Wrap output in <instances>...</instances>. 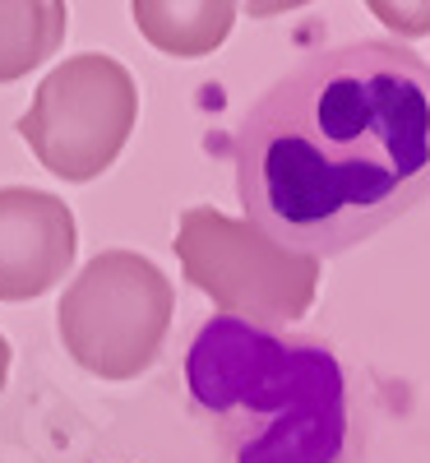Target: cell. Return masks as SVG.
I'll return each mask as SVG.
<instances>
[{
    "label": "cell",
    "instance_id": "6da1fadb",
    "mask_svg": "<svg viewBox=\"0 0 430 463\" xmlns=\"http://www.w3.org/2000/svg\"><path fill=\"white\" fill-rule=\"evenodd\" d=\"M246 222L305 260L342 255L430 200V65L398 43L305 56L237 130Z\"/></svg>",
    "mask_w": 430,
    "mask_h": 463
},
{
    "label": "cell",
    "instance_id": "7a4b0ae2",
    "mask_svg": "<svg viewBox=\"0 0 430 463\" xmlns=\"http://www.w3.org/2000/svg\"><path fill=\"white\" fill-rule=\"evenodd\" d=\"M190 403L231 463H357L366 421L324 343L209 320L185 353Z\"/></svg>",
    "mask_w": 430,
    "mask_h": 463
},
{
    "label": "cell",
    "instance_id": "3957f363",
    "mask_svg": "<svg viewBox=\"0 0 430 463\" xmlns=\"http://www.w3.org/2000/svg\"><path fill=\"white\" fill-rule=\"evenodd\" d=\"M176 260L185 279L204 297H213V306L227 320H241L255 329L296 325L320 288L315 260L283 250L255 222L227 218L209 204L181 213Z\"/></svg>",
    "mask_w": 430,
    "mask_h": 463
},
{
    "label": "cell",
    "instance_id": "277c9868",
    "mask_svg": "<svg viewBox=\"0 0 430 463\" xmlns=\"http://www.w3.org/2000/svg\"><path fill=\"white\" fill-rule=\"evenodd\" d=\"M172 279L135 250H102L61 292V343L102 380H135L163 353L172 325Z\"/></svg>",
    "mask_w": 430,
    "mask_h": 463
},
{
    "label": "cell",
    "instance_id": "5b68a950",
    "mask_svg": "<svg viewBox=\"0 0 430 463\" xmlns=\"http://www.w3.org/2000/svg\"><path fill=\"white\" fill-rule=\"evenodd\" d=\"M139 93L121 61L84 52L61 61L33 93L19 135L37 153V163L61 181L102 176L135 130Z\"/></svg>",
    "mask_w": 430,
    "mask_h": 463
},
{
    "label": "cell",
    "instance_id": "8992f818",
    "mask_svg": "<svg viewBox=\"0 0 430 463\" xmlns=\"http://www.w3.org/2000/svg\"><path fill=\"white\" fill-rule=\"evenodd\" d=\"M79 250V227L65 200L47 190H0V301H33L56 288Z\"/></svg>",
    "mask_w": 430,
    "mask_h": 463
},
{
    "label": "cell",
    "instance_id": "52a82bcc",
    "mask_svg": "<svg viewBox=\"0 0 430 463\" xmlns=\"http://www.w3.org/2000/svg\"><path fill=\"white\" fill-rule=\"evenodd\" d=\"M135 24L158 52L194 61L227 43L237 5L227 0H135Z\"/></svg>",
    "mask_w": 430,
    "mask_h": 463
},
{
    "label": "cell",
    "instance_id": "ba28073f",
    "mask_svg": "<svg viewBox=\"0 0 430 463\" xmlns=\"http://www.w3.org/2000/svg\"><path fill=\"white\" fill-rule=\"evenodd\" d=\"M65 37L61 0H0V84L23 80Z\"/></svg>",
    "mask_w": 430,
    "mask_h": 463
},
{
    "label": "cell",
    "instance_id": "9c48e42d",
    "mask_svg": "<svg viewBox=\"0 0 430 463\" xmlns=\"http://www.w3.org/2000/svg\"><path fill=\"white\" fill-rule=\"evenodd\" d=\"M370 14H379L388 28H398V33H430V5H384V0H375Z\"/></svg>",
    "mask_w": 430,
    "mask_h": 463
},
{
    "label": "cell",
    "instance_id": "30bf717a",
    "mask_svg": "<svg viewBox=\"0 0 430 463\" xmlns=\"http://www.w3.org/2000/svg\"><path fill=\"white\" fill-rule=\"evenodd\" d=\"M5 375H10V343L0 338V390H5Z\"/></svg>",
    "mask_w": 430,
    "mask_h": 463
}]
</instances>
